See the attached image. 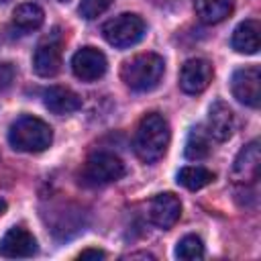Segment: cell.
<instances>
[{"mask_svg": "<svg viewBox=\"0 0 261 261\" xmlns=\"http://www.w3.org/2000/svg\"><path fill=\"white\" fill-rule=\"evenodd\" d=\"M169 139H171V130L165 116L159 112H149L141 118L137 126L135 143H133L135 153L141 161L155 163L165 155L169 147Z\"/></svg>", "mask_w": 261, "mask_h": 261, "instance_id": "obj_1", "label": "cell"}, {"mask_svg": "<svg viewBox=\"0 0 261 261\" xmlns=\"http://www.w3.org/2000/svg\"><path fill=\"white\" fill-rule=\"evenodd\" d=\"M8 143L12 149L22 153H41L51 147L53 130L37 116H18L8 128Z\"/></svg>", "mask_w": 261, "mask_h": 261, "instance_id": "obj_2", "label": "cell"}, {"mask_svg": "<svg viewBox=\"0 0 261 261\" xmlns=\"http://www.w3.org/2000/svg\"><path fill=\"white\" fill-rule=\"evenodd\" d=\"M165 71V61L157 53H139L126 59L120 67L122 82L135 92H149L153 90Z\"/></svg>", "mask_w": 261, "mask_h": 261, "instance_id": "obj_3", "label": "cell"}, {"mask_svg": "<svg viewBox=\"0 0 261 261\" xmlns=\"http://www.w3.org/2000/svg\"><path fill=\"white\" fill-rule=\"evenodd\" d=\"M124 175V163L118 155L108 151H96L92 153L84 167H82V181L86 186H106Z\"/></svg>", "mask_w": 261, "mask_h": 261, "instance_id": "obj_4", "label": "cell"}, {"mask_svg": "<svg viewBox=\"0 0 261 261\" xmlns=\"http://www.w3.org/2000/svg\"><path fill=\"white\" fill-rule=\"evenodd\" d=\"M104 39L116 49H128L145 37V20L139 14L122 12L102 24Z\"/></svg>", "mask_w": 261, "mask_h": 261, "instance_id": "obj_5", "label": "cell"}, {"mask_svg": "<svg viewBox=\"0 0 261 261\" xmlns=\"http://www.w3.org/2000/svg\"><path fill=\"white\" fill-rule=\"evenodd\" d=\"M63 37L59 27H55L47 37H43L33 53V69L41 77H53L61 69Z\"/></svg>", "mask_w": 261, "mask_h": 261, "instance_id": "obj_6", "label": "cell"}, {"mask_svg": "<svg viewBox=\"0 0 261 261\" xmlns=\"http://www.w3.org/2000/svg\"><path fill=\"white\" fill-rule=\"evenodd\" d=\"M230 90H232V96L241 104L257 108L259 100H261V71H259V67L247 65V67L237 69L230 77Z\"/></svg>", "mask_w": 261, "mask_h": 261, "instance_id": "obj_7", "label": "cell"}, {"mask_svg": "<svg viewBox=\"0 0 261 261\" xmlns=\"http://www.w3.org/2000/svg\"><path fill=\"white\" fill-rule=\"evenodd\" d=\"M106 55L96 47H82L71 57V71L82 82H96L106 73Z\"/></svg>", "mask_w": 261, "mask_h": 261, "instance_id": "obj_8", "label": "cell"}, {"mask_svg": "<svg viewBox=\"0 0 261 261\" xmlns=\"http://www.w3.org/2000/svg\"><path fill=\"white\" fill-rule=\"evenodd\" d=\"M212 75H214V69L210 61L202 57H192L179 69V88L186 94H200L210 86Z\"/></svg>", "mask_w": 261, "mask_h": 261, "instance_id": "obj_9", "label": "cell"}, {"mask_svg": "<svg viewBox=\"0 0 261 261\" xmlns=\"http://www.w3.org/2000/svg\"><path fill=\"white\" fill-rule=\"evenodd\" d=\"M149 220L159 226V228H171L181 214V202L177 196H173L171 192H163L151 198L149 208H147Z\"/></svg>", "mask_w": 261, "mask_h": 261, "instance_id": "obj_10", "label": "cell"}, {"mask_svg": "<svg viewBox=\"0 0 261 261\" xmlns=\"http://www.w3.org/2000/svg\"><path fill=\"white\" fill-rule=\"evenodd\" d=\"M37 253V241L35 237L22 228V226H12L4 232L0 239V255L8 259H24L33 257Z\"/></svg>", "mask_w": 261, "mask_h": 261, "instance_id": "obj_11", "label": "cell"}, {"mask_svg": "<svg viewBox=\"0 0 261 261\" xmlns=\"http://www.w3.org/2000/svg\"><path fill=\"white\" fill-rule=\"evenodd\" d=\"M234 126H237L234 112L228 108V104H224L222 100L212 102L208 110V122H206V133L210 135V139L226 141L232 137Z\"/></svg>", "mask_w": 261, "mask_h": 261, "instance_id": "obj_12", "label": "cell"}, {"mask_svg": "<svg viewBox=\"0 0 261 261\" xmlns=\"http://www.w3.org/2000/svg\"><path fill=\"white\" fill-rule=\"evenodd\" d=\"M259 141H251L249 145H245L232 165V179L241 181V184H255L259 179Z\"/></svg>", "mask_w": 261, "mask_h": 261, "instance_id": "obj_13", "label": "cell"}, {"mask_svg": "<svg viewBox=\"0 0 261 261\" xmlns=\"http://www.w3.org/2000/svg\"><path fill=\"white\" fill-rule=\"evenodd\" d=\"M43 102L45 106L53 112V114H71L75 110L82 108V98L69 90V88H63V86H51L43 92Z\"/></svg>", "mask_w": 261, "mask_h": 261, "instance_id": "obj_14", "label": "cell"}, {"mask_svg": "<svg viewBox=\"0 0 261 261\" xmlns=\"http://www.w3.org/2000/svg\"><path fill=\"white\" fill-rule=\"evenodd\" d=\"M259 33H261V24L255 18H247L243 22L237 24V29L232 31V49L237 53H245V55H255L259 51Z\"/></svg>", "mask_w": 261, "mask_h": 261, "instance_id": "obj_15", "label": "cell"}, {"mask_svg": "<svg viewBox=\"0 0 261 261\" xmlns=\"http://www.w3.org/2000/svg\"><path fill=\"white\" fill-rule=\"evenodd\" d=\"M43 20H45L43 8L37 6V4H33V2L20 4V6H16L14 12H12V27H14L18 33H22V35L41 29Z\"/></svg>", "mask_w": 261, "mask_h": 261, "instance_id": "obj_16", "label": "cell"}, {"mask_svg": "<svg viewBox=\"0 0 261 261\" xmlns=\"http://www.w3.org/2000/svg\"><path fill=\"white\" fill-rule=\"evenodd\" d=\"M194 8L202 22L218 24L234 10V0H194Z\"/></svg>", "mask_w": 261, "mask_h": 261, "instance_id": "obj_17", "label": "cell"}, {"mask_svg": "<svg viewBox=\"0 0 261 261\" xmlns=\"http://www.w3.org/2000/svg\"><path fill=\"white\" fill-rule=\"evenodd\" d=\"M214 181V173L202 165H186L177 171V184L186 190H200Z\"/></svg>", "mask_w": 261, "mask_h": 261, "instance_id": "obj_18", "label": "cell"}, {"mask_svg": "<svg viewBox=\"0 0 261 261\" xmlns=\"http://www.w3.org/2000/svg\"><path fill=\"white\" fill-rule=\"evenodd\" d=\"M208 153H210V135L202 126H194L186 139V157L192 161H200L208 157Z\"/></svg>", "mask_w": 261, "mask_h": 261, "instance_id": "obj_19", "label": "cell"}, {"mask_svg": "<svg viewBox=\"0 0 261 261\" xmlns=\"http://www.w3.org/2000/svg\"><path fill=\"white\" fill-rule=\"evenodd\" d=\"M175 257L177 259H202L204 257V245L200 241V237L196 234H186L184 239H179L177 247H175Z\"/></svg>", "mask_w": 261, "mask_h": 261, "instance_id": "obj_20", "label": "cell"}, {"mask_svg": "<svg viewBox=\"0 0 261 261\" xmlns=\"http://www.w3.org/2000/svg\"><path fill=\"white\" fill-rule=\"evenodd\" d=\"M112 0H82L77 6V12L86 18V20H94L100 14H104L110 8Z\"/></svg>", "mask_w": 261, "mask_h": 261, "instance_id": "obj_21", "label": "cell"}, {"mask_svg": "<svg viewBox=\"0 0 261 261\" xmlns=\"http://www.w3.org/2000/svg\"><path fill=\"white\" fill-rule=\"evenodd\" d=\"M14 82V67L12 63L0 61V90H6Z\"/></svg>", "mask_w": 261, "mask_h": 261, "instance_id": "obj_22", "label": "cell"}, {"mask_svg": "<svg viewBox=\"0 0 261 261\" xmlns=\"http://www.w3.org/2000/svg\"><path fill=\"white\" fill-rule=\"evenodd\" d=\"M77 257H80V259H104V257H106V253H104V251H100V249H84Z\"/></svg>", "mask_w": 261, "mask_h": 261, "instance_id": "obj_23", "label": "cell"}, {"mask_svg": "<svg viewBox=\"0 0 261 261\" xmlns=\"http://www.w3.org/2000/svg\"><path fill=\"white\" fill-rule=\"evenodd\" d=\"M4 212H6V202H4L2 198H0V216H2Z\"/></svg>", "mask_w": 261, "mask_h": 261, "instance_id": "obj_24", "label": "cell"}, {"mask_svg": "<svg viewBox=\"0 0 261 261\" xmlns=\"http://www.w3.org/2000/svg\"><path fill=\"white\" fill-rule=\"evenodd\" d=\"M59 2H69V0H59Z\"/></svg>", "mask_w": 261, "mask_h": 261, "instance_id": "obj_25", "label": "cell"}, {"mask_svg": "<svg viewBox=\"0 0 261 261\" xmlns=\"http://www.w3.org/2000/svg\"><path fill=\"white\" fill-rule=\"evenodd\" d=\"M0 2H6V0H0Z\"/></svg>", "mask_w": 261, "mask_h": 261, "instance_id": "obj_26", "label": "cell"}]
</instances>
